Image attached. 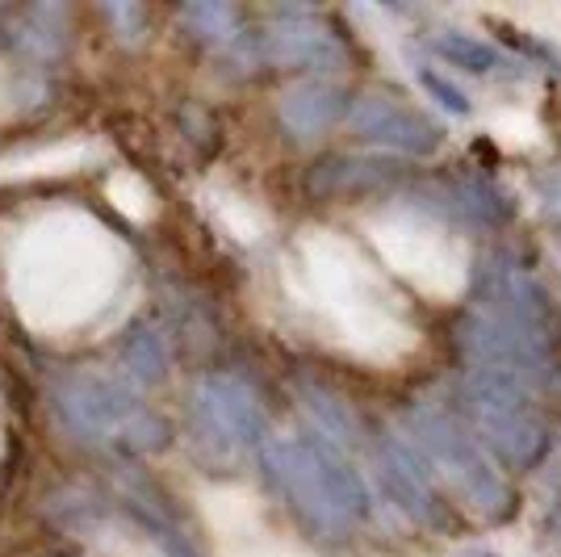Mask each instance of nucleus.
<instances>
[{
    "mask_svg": "<svg viewBox=\"0 0 561 557\" xmlns=\"http://www.w3.org/2000/svg\"><path fill=\"white\" fill-rule=\"evenodd\" d=\"M55 411L80 441L122 444V448H160L168 428L142 411L130 390L96 373H68L55 382Z\"/></svg>",
    "mask_w": 561,
    "mask_h": 557,
    "instance_id": "f257e3e1",
    "label": "nucleus"
},
{
    "mask_svg": "<svg viewBox=\"0 0 561 557\" xmlns=\"http://www.w3.org/2000/svg\"><path fill=\"white\" fill-rule=\"evenodd\" d=\"M407 419H411L415 444H420L432 462L440 465V474L453 482V490L466 499L469 508H478L482 515H491V520H503V515L512 511V490L503 487V478L482 462L478 444L469 441L445 411H436V407H415Z\"/></svg>",
    "mask_w": 561,
    "mask_h": 557,
    "instance_id": "f03ea898",
    "label": "nucleus"
},
{
    "mask_svg": "<svg viewBox=\"0 0 561 557\" xmlns=\"http://www.w3.org/2000/svg\"><path fill=\"white\" fill-rule=\"evenodd\" d=\"M478 298H482V319L507 327L519 340L545 352L549 340V303L540 285L507 255H486L478 260Z\"/></svg>",
    "mask_w": 561,
    "mask_h": 557,
    "instance_id": "7ed1b4c3",
    "label": "nucleus"
},
{
    "mask_svg": "<svg viewBox=\"0 0 561 557\" xmlns=\"http://www.w3.org/2000/svg\"><path fill=\"white\" fill-rule=\"evenodd\" d=\"M264 462L273 469L277 487L289 495V503L298 508L310 528L328 536H340L348 528L344 511L335 508V499L328 495L323 478H319V465L310 457V444L306 441H264Z\"/></svg>",
    "mask_w": 561,
    "mask_h": 557,
    "instance_id": "20e7f679",
    "label": "nucleus"
},
{
    "mask_svg": "<svg viewBox=\"0 0 561 557\" xmlns=\"http://www.w3.org/2000/svg\"><path fill=\"white\" fill-rule=\"evenodd\" d=\"M193 411L214 441L231 444V448L260 444V436H264V407H260L256 390L231 373L202 377L197 395H193Z\"/></svg>",
    "mask_w": 561,
    "mask_h": 557,
    "instance_id": "39448f33",
    "label": "nucleus"
},
{
    "mask_svg": "<svg viewBox=\"0 0 561 557\" xmlns=\"http://www.w3.org/2000/svg\"><path fill=\"white\" fill-rule=\"evenodd\" d=\"M348 122L360 139L394 147L407 156H432L445 139L432 117H423L420 110L402 105L394 96H360L348 110Z\"/></svg>",
    "mask_w": 561,
    "mask_h": 557,
    "instance_id": "423d86ee",
    "label": "nucleus"
},
{
    "mask_svg": "<svg viewBox=\"0 0 561 557\" xmlns=\"http://www.w3.org/2000/svg\"><path fill=\"white\" fill-rule=\"evenodd\" d=\"M457 340L466 356L473 361V370H494V373H507V377H519L524 386L545 377V352L533 349L528 340H519L515 331L507 327L491 323L482 315H469L457 327Z\"/></svg>",
    "mask_w": 561,
    "mask_h": 557,
    "instance_id": "0eeeda50",
    "label": "nucleus"
},
{
    "mask_svg": "<svg viewBox=\"0 0 561 557\" xmlns=\"http://www.w3.org/2000/svg\"><path fill=\"white\" fill-rule=\"evenodd\" d=\"M256 55L268 64H294V68L331 71L344 64V47L335 43L319 22L310 18H280L256 38Z\"/></svg>",
    "mask_w": 561,
    "mask_h": 557,
    "instance_id": "6e6552de",
    "label": "nucleus"
},
{
    "mask_svg": "<svg viewBox=\"0 0 561 557\" xmlns=\"http://www.w3.org/2000/svg\"><path fill=\"white\" fill-rule=\"evenodd\" d=\"M466 407L478 423V432H482V441L491 444L507 465L524 469V465L540 462L549 436H545L540 419L528 407H486V402H466Z\"/></svg>",
    "mask_w": 561,
    "mask_h": 557,
    "instance_id": "1a4fd4ad",
    "label": "nucleus"
},
{
    "mask_svg": "<svg viewBox=\"0 0 561 557\" xmlns=\"http://www.w3.org/2000/svg\"><path fill=\"white\" fill-rule=\"evenodd\" d=\"M381 482L394 495V503L407 515H415L420 524H445L440 499L427 482V474L420 469L415 453L402 441H381Z\"/></svg>",
    "mask_w": 561,
    "mask_h": 557,
    "instance_id": "9d476101",
    "label": "nucleus"
},
{
    "mask_svg": "<svg viewBox=\"0 0 561 557\" xmlns=\"http://www.w3.org/2000/svg\"><path fill=\"white\" fill-rule=\"evenodd\" d=\"M348 114V96L340 93L335 84L323 80H310L298 84L280 96V122L294 130V135H314V130H328L331 122Z\"/></svg>",
    "mask_w": 561,
    "mask_h": 557,
    "instance_id": "9b49d317",
    "label": "nucleus"
},
{
    "mask_svg": "<svg viewBox=\"0 0 561 557\" xmlns=\"http://www.w3.org/2000/svg\"><path fill=\"white\" fill-rule=\"evenodd\" d=\"M306 444H310V457L319 465V478H323L328 495L335 499V508L344 511V520H360V515L369 511V490L360 482V474H356L328 441L314 436V441H306Z\"/></svg>",
    "mask_w": 561,
    "mask_h": 557,
    "instance_id": "f8f14e48",
    "label": "nucleus"
},
{
    "mask_svg": "<svg viewBox=\"0 0 561 557\" xmlns=\"http://www.w3.org/2000/svg\"><path fill=\"white\" fill-rule=\"evenodd\" d=\"M394 177V163L381 160H323L310 172V189L314 193H360V189H377Z\"/></svg>",
    "mask_w": 561,
    "mask_h": 557,
    "instance_id": "ddd939ff",
    "label": "nucleus"
},
{
    "mask_svg": "<svg viewBox=\"0 0 561 557\" xmlns=\"http://www.w3.org/2000/svg\"><path fill=\"white\" fill-rule=\"evenodd\" d=\"M298 395H302L306 411L314 416V423H319L335 444L360 441V423L352 419L348 402L340 395H331L328 386H319V382H298Z\"/></svg>",
    "mask_w": 561,
    "mask_h": 557,
    "instance_id": "4468645a",
    "label": "nucleus"
},
{
    "mask_svg": "<svg viewBox=\"0 0 561 557\" xmlns=\"http://www.w3.org/2000/svg\"><path fill=\"white\" fill-rule=\"evenodd\" d=\"M432 50H436V55H445L453 68H466V71L503 68V55H499L491 43H482V38H473V34H461V30H445V34H436V38H432Z\"/></svg>",
    "mask_w": 561,
    "mask_h": 557,
    "instance_id": "2eb2a0df",
    "label": "nucleus"
},
{
    "mask_svg": "<svg viewBox=\"0 0 561 557\" xmlns=\"http://www.w3.org/2000/svg\"><path fill=\"white\" fill-rule=\"evenodd\" d=\"M181 22L202 38V43H231L239 34V13L222 0H202V4H188L181 13Z\"/></svg>",
    "mask_w": 561,
    "mask_h": 557,
    "instance_id": "dca6fc26",
    "label": "nucleus"
},
{
    "mask_svg": "<svg viewBox=\"0 0 561 557\" xmlns=\"http://www.w3.org/2000/svg\"><path fill=\"white\" fill-rule=\"evenodd\" d=\"M64 9L59 4H38V9H30L25 13V34L22 43L38 59H50V55H59V47H64Z\"/></svg>",
    "mask_w": 561,
    "mask_h": 557,
    "instance_id": "f3484780",
    "label": "nucleus"
},
{
    "mask_svg": "<svg viewBox=\"0 0 561 557\" xmlns=\"http://www.w3.org/2000/svg\"><path fill=\"white\" fill-rule=\"evenodd\" d=\"M126 365L130 373L139 377V382H160L164 377V344H160V336H151V331H135L130 336V344H126Z\"/></svg>",
    "mask_w": 561,
    "mask_h": 557,
    "instance_id": "a211bd4d",
    "label": "nucleus"
},
{
    "mask_svg": "<svg viewBox=\"0 0 561 557\" xmlns=\"http://www.w3.org/2000/svg\"><path fill=\"white\" fill-rule=\"evenodd\" d=\"M457 209H466V214L482 218V223H503L507 218V202L491 185H478V181L457 189Z\"/></svg>",
    "mask_w": 561,
    "mask_h": 557,
    "instance_id": "6ab92c4d",
    "label": "nucleus"
},
{
    "mask_svg": "<svg viewBox=\"0 0 561 557\" xmlns=\"http://www.w3.org/2000/svg\"><path fill=\"white\" fill-rule=\"evenodd\" d=\"M105 13H110V22L122 25V38H126V43H135V38L142 34V9L139 4H110Z\"/></svg>",
    "mask_w": 561,
    "mask_h": 557,
    "instance_id": "aec40b11",
    "label": "nucleus"
},
{
    "mask_svg": "<svg viewBox=\"0 0 561 557\" xmlns=\"http://www.w3.org/2000/svg\"><path fill=\"white\" fill-rule=\"evenodd\" d=\"M423 84H427V89H432V93L440 96V105H448V110H453V114H469V101L461 93H457V89H453V84H445V80H440V76H436V71H423Z\"/></svg>",
    "mask_w": 561,
    "mask_h": 557,
    "instance_id": "412c9836",
    "label": "nucleus"
},
{
    "mask_svg": "<svg viewBox=\"0 0 561 557\" xmlns=\"http://www.w3.org/2000/svg\"><path fill=\"white\" fill-rule=\"evenodd\" d=\"M558 231H561V227H558Z\"/></svg>",
    "mask_w": 561,
    "mask_h": 557,
    "instance_id": "4be33fe9",
    "label": "nucleus"
}]
</instances>
